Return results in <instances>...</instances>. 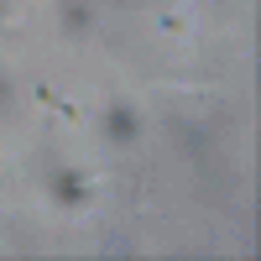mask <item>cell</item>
<instances>
[{
    "mask_svg": "<svg viewBox=\"0 0 261 261\" xmlns=\"http://www.w3.org/2000/svg\"><path fill=\"white\" fill-rule=\"evenodd\" d=\"M110 130H115V136H130L136 125H130V115H125V110H115V115H110Z\"/></svg>",
    "mask_w": 261,
    "mask_h": 261,
    "instance_id": "6da1fadb",
    "label": "cell"
}]
</instances>
